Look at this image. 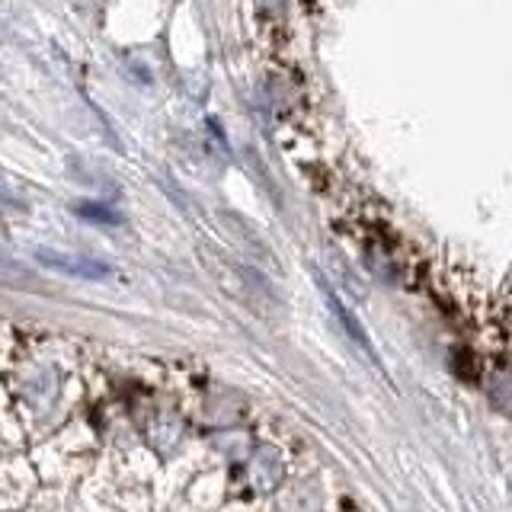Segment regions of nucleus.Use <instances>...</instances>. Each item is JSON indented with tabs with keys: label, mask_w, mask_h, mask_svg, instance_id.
I'll use <instances>...</instances> for the list:
<instances>
[{
	"label": "nucleus",
	"mask_w": 512,
	"mask_h": 512,
	"mask_svg": "<svg viewBox=\"0 0 512 512\" xmlns=\"http://www.w3.org/2000/svg\"><path fill=\"white\" fill-rule=\"evenodd\" d=\"M36 260L52 269V272H64V276H77V279H106L112 266L90 260V256H74V253H61V250H48V247H36Z\"/></svg>",
	"instance_id": "obj_1"
},
{
	"label": "nucleus",
	"mask_w": 512,
	"mask_h": 512,
	"mask_svg": "<svg viewBox=\"0 0 512 512\" xmlns=\"http://www.w3.org/2000/svg\"><path fill=\"white\" fill-rule=\"evenodd\" d=\"M74 212L84 215V218L100 221V224H119V215L109 212V208H100V205H74Z\"/></svg>",
	"instance_id": "obj_3"
},
{
	"label": "nucleus",
	"mask_w": 512,
	"mask_h": 512,
	"mask_svg": "<svg viewBox=\"0 0 512 512\" xmlns=\"http://www.w3.org/2000/svg\"><path fill=\"white\" fill-rule=\"evenodd\" d=\"M0 282H7V285H32V276H29V269L20 263V260H13L10 253L0 250Z\"/></svg>",
	"instance_id": "obj_2"
}]
</instances>
